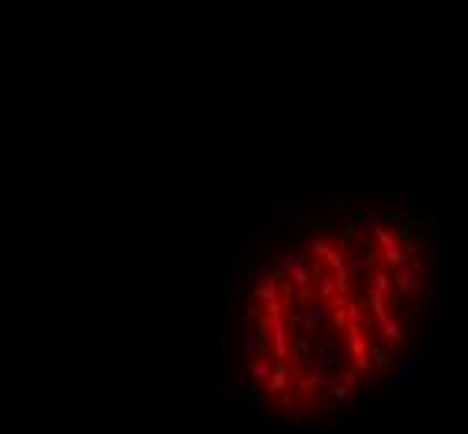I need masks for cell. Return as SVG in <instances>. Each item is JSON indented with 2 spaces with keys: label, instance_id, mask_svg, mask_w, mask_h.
<instances>
[{
  "label": "cell",
  "instance_id": "obj_6",
  "mask_svg": "<svg viewBox=\"0 0 468 434\" xmlns=\"http://www.w3.org/2000/svg\"><path fill=\"white\" fill-rule=\"evenodd\" d=\"M355 424H362V428H378V418L371 414V411H362V414L355 418Z\"/></svg>",
  "mask_w": 468,
  "mask_h": 434
},
{
  "label": "cell",
  "instance_id": "obj_5",
  "mask_svg": "<svg viewBox=\"0 0 468 434\" xmlns=\"http://www.w3.org/2000/svg\"><path fill=\"white\" fill-rule=\"evenodd\" d=\"M378 341H385V345H392V347H398L402 341H405V331H402V324H398V317L378 324Z\"/></svg>",
  "mask_w": 468,
  "mask_h": 434
},
{
  "label": "cell",
  "instance_id": "obj_2",
  "mask_svg": "<svg viewBox=\"0 0 468 434\" xmlns=\"http://www.w3.org/2000/svg\"><path fill=\"white\" fill-rule=\"evenodd\" d=\"M392 281H395V294L398 298H411V294H422L425 291V274H418V270H392Z\"/></svg>",
  "mask_w": 468,
  "mask_h": 434
},
{
  "label": "cell",
  "instance_id": "obj_3",
  "mask_svg": "<svg viewBox=\"0 0 468 434\" xmlns=\"http://www.w3.org/2000/svg\"><path fill=\"white\" fill-rule=\"evenodd\" d=\"M408 377H411V361L395 358V368H392V375H388V388H392L398 398H408Z\"/></svg>",
  "mask_w": 468,
  "mask_h": 434
},
{
  "label": "cell",
  "instance_id": "obj_4",
  "mask_svg": "<svg viewBox=\"0 0 468 434\" xmlns=\"http://www.w3.org/2000/svg\"><path fill=\"white\" fill-rule=\"evenodd\" d=\"M368 361H371V368H385L395 361V347L375 338V341H368Z\"/></svg>",
  "mask_w": 468,
  "mask_h": 434
},
{
  "label": "cell",
  "instance_id": "obj_1",
  "mask_svg": "<svg viewBox=\"0 0 468 434\" xmlns=\"http://www.w3.org/2000/svg\"><path fill=\"white\" fill-rule=\"evenodd\" d=\"M445 268H448V298L458 301L462 291H465V247H462V234H452V238H448Z\"/></svg>",
  "mask_w": 468,
  "mask_h": 434
}]
</instances>
